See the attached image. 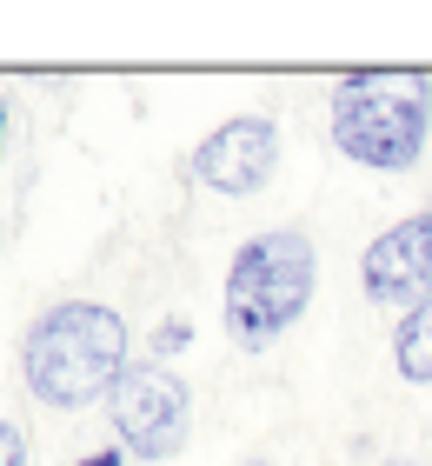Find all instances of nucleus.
<instances>
[{
	"instance_id": "8",
	"label": "nucleus",
	"mask_w": 432,
	"mask_h": 466,
	"mask_svg": "<svg viewBox=\"0 0 432 466\" xmlns=\"http://www.w3.org/2000/svg\"><path fill=\"white\" fill-rule=\"evenodd\" d=\"M0 466H27V440H20L14 420H0Z\"/></svg>"
},
{
	"instance_id": "6",
	"label": "nucleus",
	"mask_w": 432,
	"mask_h": 466,
	"mask_svg": "<svg viewBox=\"0 0 432 466\" xmlns=\"http://www.w3.org/2000/svg\"><path fill=\"white\" fill-rule=\"evenodd\" d=\"M186 167H193L200 187H213V194L246 200V194H259V187L273 180V167H279V127L266 114H240L226 127H213V134L193 147Z\"/></svg>"
},
{
	"instance_id": "10",
	"label": "nucleus",
	"mask_w": 432,
	"mask_h": 466,
	"mask_svg": "<svg viewBox=\"0 0 432 466\" xmlns=\"http://www.w3.org/2000/svg\"><path fill=\"white\" fill-rule=\"evenodd\" d=\"M80 466H126V460H120V447H114V453H86Z\"/></svg>"
},
{
	"instance_id": "13",
	"label": "nucleus",
	"mask_w": 432,
	"mask_h": 466,
	"mask_svg": "<svg viewBox=\"0 0 432 466\" xmlns=\"http://www.w3.org/2000/svg\"><path fill=\"white\" fill-rule=\"evenodd\" d=\"M253 466H266V460H253Z\"/></svg>"
},
{
	"instance_id": "3",
	"label": "nucleus",
	"mask_w": 432,
	"mask_h": 466,
	"mask_svg": "<svg viewBox=\"0 0 432 466\" xmlns=\"http://www.w3.org/2000/svg\"><path fill=\"white\" fill-rule=\"evenodd\" d=\"M432 127L426 74H346L333 87V147L373 174H413Z\"/></svg>"
},
{
	"instance_id": "9",
	"label": "nucleus",
	"mask_w": 432,
	"mask_h": 466,
	"mask_svg": "<svg viewBox=\"0 0 432 466\" xmlns=\"http://www.w3.org/2000/svg\"><path fill=\"white\" fill-rule=\"evenodd\" d=\"M166 347H186V320H166V327H160V353H166Z\"/></svg>"
},
{
	"instance_id": "7",
	"label": "nucleus",
	"mask_w": 432,
	"mask_h": 466,
	"mask_svg": "<svg viewBox=\"0 0 432 466\" xmlns=\"http://www.w3.org/2000/svg\"><path fill=\"white\" fill-rule=\"evenodd\" d=\"M393 367L406 387H432V300L413 307V313H399V327H393Z\"/></svg>"
},
{
	"instance_id": "1",
	"label": "nucleus",
	"mask_w": 432,
	"mask_h": 466,
	"mask_svg": "<svg viewBox=\"0 0 432 466\" xmlns=\"http://www.w3.org/2000/svg\"><path fill=\"white\" fill-rule=\"evenodd\" d=\"M126 360V320L106 300H60L27 327L20 340V380L40 407H94L120 387Z\"/></svg>"
},
{
	"instance_id": "2",
	"label": "nucleus",
	"mask_w": 432,
	"mask_h": 466,
	"mask_svg": "<svg viewBox=\"0 0 432 466\" xmlns=\"http://www.w3.org/2000/svg\"><path fill=\"white\" fill-rule=\"evenodd\" d=\"M319 287V253L299 227H273L233 253L226 293H220V320L240 347H273L279 333L299 327V313L313 307Z\"/></svg>"
},
{
	"instance_id": "12",
	"label": "nucleus",
	"mask_w": 432,
	"mask_h": 466,
	"mask_svg": "<svg viewBox=\"0 0 432 466\" xmlns=\"http://www.w3.org/2000/svg\"><path fill=\"white\" fill-rule=\"evenodd\" d=\"M386 466H413V460H386Z\"/></svg>"
},
{
	"instance_id": "11",
	"label": "nucleus",
	"mask_w": 432,
	"mask_h": 466,
	"mask_svg": "<svg viewBox=\"0 0 432 466\" xmlns=\"http://www.w3.org/2000/svg\"><path fill=\"white\" fill-rule=\"evenodd\" d=\"M0 134H7V107H0Z\"/></svg>"
},
{
	"instance_id": "4",
	"label": "nucleus",
	"mask_w": 432,
	"mask_h": 466,
	"mask_svg": "<svg viewBox=\"0 0 432 466\" xmlns=\"http://www.w3.org/2000/svg\"><path fill=\"white\" fill-rule=\"evenodd\" d=\"M106 420H114L120 447L140 460H173L193 440V393L186 380L160 367V360H134L120 387L106 393Z\"/></svg>"
},
{
	"instance_id": "5",
	"label": "nucleus",
	"mask_w": 432,
	"mask_h": 466,
	"mask_svg": "<svg viewBox=\"0 0 432 466\" xmlns=\"http://www.w3.org/2000/svg\"><path fill=\"white\" fill-rule=\"evenodd\" d=\"M359 287L373 307H399V313L432 300V207H419V214H406L366 240Z\"/></svg>"
}]
</instances>
